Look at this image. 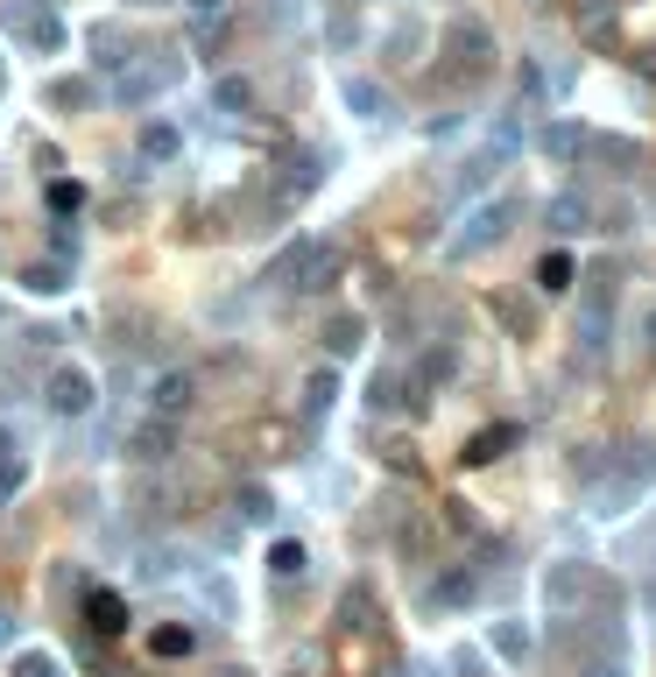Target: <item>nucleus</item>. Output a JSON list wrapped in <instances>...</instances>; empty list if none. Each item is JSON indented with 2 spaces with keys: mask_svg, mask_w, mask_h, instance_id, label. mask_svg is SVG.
<instances>
[{
  "mask_svg": "<svg viewBox=\"0 0 656 677\" xmlns=\"http://www.w3.org/2000/svg\"><path fill=\"white\" fill-rule=\"evenodd\" d=\"M509 219H515V198H495V205H481V213L466 219V233L452 240V254H459V262H466V254H487L501 233H509Z\"/></svg>",
  "mask_w": 656,
  "mask_h": 677,
  "instance_id": "nucleus-1",
  "label": "nucleus"
},
{
  "mask_svg": "<svg viewBox=\"0 0 656 677\" xmlns=\"http://www.w3.org/2000/svg\"><path fill=\"white\" fill-rule=\"evenodd\" d=\"M50 410L57 416H85V410H93V374H85V367H57L50 374Z\"/></svg>",
  "mask_w": 656,
  "mask_h": 677,
  "instance_id": "nucleus-2",
  "label": "nucleus"
},
{
  "mask_svg": "<svg viewBox=\"0 0 656 677\" xmlns=\"http://www.w3.org/2000/svg\"><path fill=\"white\" fill-rule=\"evenodd\" d=\"M85 621H93V636H121V628H127V600L107 593V585H93V593H85Z\"/></svg>",
  "mask_w": 656,
  "mask_h": 677,
  "instance_id": "nucleus-3",
  "label": "nucleus"
},
{
  "mask_svg": "<svg viewBox=\"0 0 656 677\" xmlns=\"http://www.w3.org/2000/svg\"><path fill=\"white\" fill-rule=\"evenodd\" d=\"M170 438H177V431H170V416H148V424L127 438V451H134L142 466H162V459H170Z\"/></svg>",
  "mask_w": 656,
  "mask_h": 677,
  "instance_id": "nucleus-4",
  "label": "nucleus"
},
{
  "mask_svg": "<svg viewBox=\"0 0 656 677\" xmlns=\"http://www.w3.org/2000/svg\"><path fill=\"white\" fill-rule=\"evenodd\" d=\"M191 396H198L191 374H162V382H156V416H170V424H177V416L191 410Z\"/></svg>",
  "mask_w": 656,
  "mask_h": 677,
  "instance_id": "nucleus-5",
  "label": "nucleus"
},
{
  "mask_svg": "<svg viewBox=\"0 0 656 677\" xmlns=\"http://www.w3.org/2000/svg\"><path fill=\"white\" fill-rule=\"evenodd\" d=\"M515 438H523L515 424H495V431H481V438H473L466 451H459V459H466V466H487V459H501V451H509Z\"/></svg>",
  "mask_w": 656,
  "mask_h": 677,
  "instance_id": "nucleus-6",
  "label": "nucleus"
},
{
  "mask_svg": "<svg viewBox=\"0 0 656 677\" xmlns=\"http://www.w3.org/2000/svg\"><path fill=\"white\" fill-rule=\"evenodd\" d=\"M586 219H593V205L579 198V191H558V198H550V233H579Z\"/></svg>",
  "mask_w": 656,
  "mask_h": 677,
  "instance_id": "nucleus-7",
  "label": "nucleus"
},
{
  "mask_svg": "<svg viewBox=\"0 0 656 677\" xmlns=\"http://www.w3.org/2000/svg\"><path fill=\"white\" fill-rule=\"evenodd\" d=\"M177 148H184V134H177L170 120H156V128H142V156H148V162H170Z\"/></svg>",
  "mask_w": 656,
  "mask_h": 677,
  "instance_id": "nucleus-8",
  "label": "nucleus"
},
{
  "mask_svg": "<svg viewBox=\"0 0 656 677\" xmlns=\"http://www.w3.org/2000/svg\"><path fill=\"white\" fill-rule=\"evenodd\" d=\"M170 85V64H156V71H142V78H121V107H142L148 93H162Z\"/></svg>",
  "mask_w": 656,
  "mask_h": 677,
  "instance_id": "nucleus-9",
  "label": "nucleus"
},
{
  "mask_svg": "<svg viewBox=\"0 0 656 677\" xmlns=\"http://www.w3.org/2000/svg\"><path fill=\"white\" fill-rule=\"evenodd\" d=\"M347 107L361 120H381V85L375 78H347Z\"/></svg>",
  "mask_w": 656,
  "mask_h": 677,
  "instance_id": "nucleus-10",
  "label": "nucleus"
},
{
  "mask_svg": "<svg viewBox=\"0 0 656 677\" xmlns=\"http://www.w3.org/2000/svg\"><path fill=\"white\" fill-rule=\"evenodd\" d=\"M148 650H156V656H191V650H198V636H191V628H156V636H148Z\"/></svg>",
  "mask_w": 656,
  "mask_h": 677,
  "instance_id": "nucleus-11",
  "label": "nucleus"
},
{
  "mask_svg": "<svg viewBox=\"0 0 656 677\" xmlns=\"http://www.w3.org/2000/svg\"><path fill=\"white\" fill-rule=\"evenodd\" d=\"M219 113H247V107H255V85H247V78H219Z\"/></svg>",
  "mask_w": 656,
  "mask_h": 677,
  "instance_id": "nucleus-12",
  "label": "nucleus"
},
{
  "mask_svg": "<svg viewBox=\"0 0 656 677\" xmlns=\"http://www.w3.org/2000/svg\"><path fill=\"white\" fill-rule=\"evenodd\" d=\"M361 339H367V325H361V318H332V325H325V346H332V353H353Z\"/></svg>",
  "mask_w": 656,
  "mask_h": 677,
  "instance_id": "nucleus-13",
  "label": "nucleus"
},
{
  "mask_svg": "<svg viewBox=\"0 0 656 677\" xmlns=\"http://www.w3.org/2000/svg\"><path fill=\"white\" fill-rule=\"evenodd\" d=\"M473 593H481V579H473V571H445V579H438V600H445V607H459V600H473Z\"/></svg>",
  "mask_w": 656,
  "mask_h": 677,
  "instance_id": "nucleus-14",
  "label": "nucleus"
},
{
  "mask_svg": "<svg viewBox=\"0 0 656 677\" xmlns=\"http://www.w3.org/2000/svg\"><path fill=\"white\" fill-rule=\"evenodd\" d=\"M28 290H36V297H57V290H64V262H36V268H28Z\"/></svg>",
  "mask_w": 656,
  "mask_h": 677,
  "instance_id": "nucleus-15",
  "label": "nucleus"
},
{
  "mask_svg": "<svg viewBox=\"0 0 656 677\" xmlns=\"http://www.w3.org/2000/svg\"><path fill=\"white\" fill-rule=\"evenodd\" d=\"M495 650H501V656H509V664H523V656H530V628H515V621H501V628H495Z\"/></svg>",
  "mask_w": 656,
  "mask_h": 677,
  "instance_id": "nucleus-16",
  "label": "nucleus"
},
{
  "mask_svg": "<svg viewBox=\"0 0 656 677\" xmlns=\"http://www.w3.org/2000/svg\"><path fill=\"white\" fill-rule=\"evenodd\" d=\"M304 565H311V558H304V544H276V551H268V571H276V579H296Z\"/></svg>",
  "mask_w": 656,
  "mask_h": 677,
  "instance_id": "nucleus-17",
  "label": "nucleus"
},
{
  "mask_svg": "<svg viewBox=\"0 0 656 677\" xmlns=\"http://www.w3.org/2000/svg\"><path fill=\"white\" fill-rule=\"evenodd\" d=\"M536 282H544V290H572V262H564V254H544V262H536Z\"/></svg>",
  "mask_w": 656,
  "mask_h": 677,
  "instance_id": "nucleus-18",
  "label": "nucleus"
},
{
  "mask_svg": "<svg viewBox=\"0 0 656 677\" xmlns=\"http://www.w3.org/2000/svg\"><path fill=\"white\" fill-rule=\"evenodd\" d=\"M586 148H593L600 162H635V156H643V148H635V142H621V134H600V142H586Z\"/></svg>",
  "mask_w": 656,
  "mask_h": 677,
  "instance_id": "nucleus-19",
  "label": "nucleus"
},
{
  "mask_svg": "<svg viewBox=\"0 0 656 677\" xmlns=\"http://www.w3.org/2000/svg\"><path fill=\"white\" fill-rule=\"evenodd\" d=\"M347 628H375V600H367V585L347 593Z\"/></svg>",
  "mask_w": 656,
  "mask_h": 677,
  "instance_id": "nucleus-20",
  "label": "nucleus"
},
{
  "mask_svg": "<svg viewBox=\"0 0 656 677\" xmlns=\"http://www.w3.org/2000/svg\"><path fill=\"white\" fill-rule=\"evenodd\" d=\"M78 205H85V184H64V177H57V184H50V213H78Z\"/></svg>",
  "mask_w": 656,
  "mask_h": 677,
  "instance_id": "nucleus-21",
  "label": "nucleus"
},
{
  "mask_svg": "<svg viewBox=\"0 0 656 677\" xmlns=\"http://www.w3.org/2000/svg\"><path fill=\"white\" fill-rule=\"evenodd\" d=\"M241 516H247V522H268V516H276V501H268V487H241Z\"/></svg>",
  "mask_w": 656,
  "mask_h": 677,
  "instance_id": "nucleus-22",
  "label": "nucleus"
},
{
  "mask_svg": "<svg viewBox=\"0 0 656 677\" xmlns=\"http://www.w3.org/2000/svg\"><path fill=\"white\" fill-rule=\"evenodd\" d=\"M14 677H64V670H57L42 650H22V656H14Z\"/></svg>",
  "mask_w": 656,
  "mask_h": 677,
  "instance_id": "nucleus-23",
  "label": "nucleus"
},
{
  "mask_svg": "<svg viewBox=\"0 0 656 677\" xmlns=\"http://www.w3.org/2000/svg\"><path fill=\"white\" fill-rule=\"evenodd\" d=\"M424 374H430V382H452V374H459L452 346H430V353H424Z\"/></svg>",
  "mask_w": 656,
  "mask_h": 677,
  "instance_id": "nucleus-24",
  "label": "nucleus"
},
{
  "mask_svg": "<svg viewBox=\"0 0 656 677\" xmlns=\"http://www.w3.org/2000/svg\"><path fill=\"white\" fill-rule=\"evenodd\" d=\"M332 396H339V382H332V374H311V416H325V410H332Z\"/></svg>",
  "mask_w": 656,
  "mask_h": 677,
  "instance_id": "nucleus-25",
  "label": "nucleus"
},
{
  "mask_svg": "<svg viewBox=\"0 0 656 677\" xmlns=\"http://www.w3.org/2000/svg\"><path fill=\"white\" fill-rule=\"evenodd\" d=\"M544 148H550V156H572V148H586V134H579V128H550Z\"/></svg>",
  "mask_w": 656,
  "mask_h": 677,
  "instance_id": "nucleus-26",
  "label": "nucleus"
},
{
  "mask_svg": "<svg viewBox=\"0 0 656 677\" xmlns=\"http://www.w3.org/2000/svg\"><path fill=\"white\" fill-rule=\"evenodd\" d=\"M487 177H495V156H481V162H466V177H459V198H466V191H481Z\"/></svg>",
  "mask_w": 656,
  "mask_h": 677,
  "instance_id": "nucleus-27",
  "label": "nucleus"
},
{
  "mask_svg": "<svg viewBox=\"0 0 656 677\" xmlns=\"http://www.w3.org/2000/svg\"><path fill=\"white\" fill-rule=\"evenodd\" d=\"M57 107H93V85H50Z\"/></svg>",
  "mask_w": 656,
  "mask_h": 677,
  "instance_id": "nucleus-28",
  "label": "nucleus"
},
{
  "mask_svg": "<svg viewBox=\"0 0 656 677\" xmlns=\"http://www.w3.org/2000/svg\"><path fill=\"white\" fill-rule=\"evenodd\" d=\"M22 459H0V501H8V494H22Z\"/></svg>",
  "mask_w": 656,
  "mask_h": 677,
  "instance_id": "nucleus-29",
  "label": "nucleus"
},
{
  "mask_svg": "<svg viewBox=\"0 0 656 677\" xmlns=\"http://www.w3.org/2000/svg\"><path fill=\"white\" fill-rule=\"evenodd\" d=\"M191 14H198V22H219V14H227V0H184Z\"/></svg>",
  "mask_w": 656,
  "mask_h": 677,
  "instance_id": "nucleus-30",
  "label": "nucleus"
},
{
  "mask_svg": "<svg viewBox=\"0 0 656 677\" xmlns=\"http://www.w3.org/2000/svg\"><path fill=\"white\" fill-rule=\"evenodd\" d=\"M586 677H621V656H600V664H593Z\"/></svg>",
  "mask_w": 656,
  "mask_h": 677,
  "instance_id": "nucleus-31",
  "label": "nucleus"
},
{
  "mask_svg": "<svg viewBox=\"0 0 656 677\" xmlns=\"http://www.w3.org/2000/svg\"><path fill=\"white\" fill-rule=\"evenodd\" d=\"M459 677H481V656L473 650H459Z\"/></svg>",
  "mask_w": 656,
  "mask_h": 677,
  "instance_id": "nucleus-32",
  "label": "nucleus"
},
{
  "mask_svg": "<svg viewBox=\"0 0 656 677\" xmlns=\"http://www.w3.org/2000/svg\"><path fill=\"white\" fill-rule=\"evenodd\" d=\"M8 451H14V431H8V424H0V459H8Z\"/></svg>",
  "mask_w": 656,
  "mask_h": 677,
  "instance_id": "nucleus-33",
  "label": "nucleus"
},
{
  "mask_svg": "<svg viewBox=\"0 0 656 677\" xmlns=\"http://www.w3.org/2000/svg\"><path fill=\"white\" fill-rule=\"evenodd\" d=\"M0 642H8V614H0Z\"/></svg>",
  "mask_w": 656,
  "mask_h": 677,
  "instance_id": "nucleus-34",
  "label": "nucleus"
},
{
  "mask_svg": "<svg viewBox=\"0 0 656 677\" xmlns=\"http://www.w3.org/2000/svg\"><path fill=\"white\" fill-rule=\"evenodd\" d=\"M649 346H656V318H649Z\"/></svg>",
  "mask_w": 656,
  "mask_h": 677,
  "instance_id": "nucleus-35",
  "label": "nucleus"
}]
</instances>
